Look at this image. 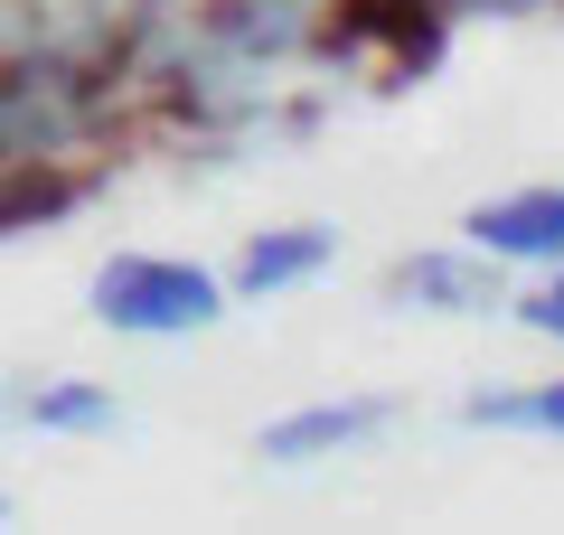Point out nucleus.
<instances>
[{
  "label": "nucleus",
  "instance_id": "nucleus-1",
  "mask_svg": "<svg viewBox=\"0 0 564 535\" xmlns=\"http://www.w3.org/2000/svg\"><path fill=\"white\" fill-rule=\"evenodd\" d=\"M95 310L122 338H188L217 319V282L198 263H161V254H122L95 273Z\"/></svg>",
  "mask_w": 564,
  "mask_h": 535
},
{
  "label": "nucleus",
  "instance_id": "nucleus-2",
  "mask_svg": "<svg viewBox=\"0 0 564 535\" xmlns=\"http://www.w3.org/2000/svg\"><path fill=\"white\" fill-rule=\"evenodd\" d=\"M470 236L508 263H555L564 254V188H527V198H499L470 217Z\"/></svg>",
  "mask_w": 564,
  "mask_h": 535
},
{
  "label": "nucleus",
  "instance_id": "nucleus-3",
  "mask_svg": "<svg viewBox=\"0 0 564 535\" xmlns=\"http://www.w3.org/2000/svg\"><path fill=\"white\" fill-rule=\"evenodd\" d=\"M329 254H339L329 226H282V236H254V244H245V292H292V282H311Z\"/></svg>",
  "mask_w": 564,
  "mask_h": 535
},
{
  "label": "nucleus",
  "instance_id": "nucleus-4",
  "mask_svg": "<svg viewBox=\"0 0 564 535\" xmlns=\"http://www.w3.org/2000/svg\"><path fill=\"white\" fill-rule=\"evenodd\" d=\"M358 433H377V404H311L302 423H273L263 451L273 460H311V451H339V441H358Z\"/></svg>",
  "mask_w": 564,
  "mask_h": 535
},
{
  "label": "nucleus",
  "instance_id": "nucleus-5",
  "mask_svg": "<svg viewBox=\"0 0 564 535\" xmlns=\"http://www.w3.org/2000/svg\"><path fill=\"white\" fill-rule=\"evenodd\" d=\"M29 414L57 423V433H95V423H113V395H104V385H39Z\"/></svg>",
  "mask_w": 564,
  "mask_h": 535
},
{
  "label": "nucleus",
  "instance_id": "nucleus-6",
  "mask_svg": "<svg viewBox=\"0 0 564 535\" xmlns=\"http://www.w3.org/2000/svg\"><path fill=\"white\" fill-rule=\"evenodd\" d=\"M404 292L414 301H489V273H462V254H433V263H414Z\"/></svg>",
  "mask_w": 564,
  "mask_h": 535
},
{
  "label": "nucleus",
  "instance_id": "nucleus-7",
  "mask_svg": "<svg viewBox=\"0 0 564 535\" xmlns=\"http://www.w3.org/2000/svg\"><path fill=\"white\" fill-rule=\"evenodd\" d=\"M480 414H499V423H555V433H564V385H545V395H499V404H480Z\"/></svg>",
  "mask_w": 564,
  "mask_h": 535
},
{
  "label": "nucleus",
  "instance_id": "nucleus-8",
  "mask_svg": "<svg viewBox=\"0 0 564 535\" xmlns=\"http://www.w3.org/2000/svg\"><path fill=\"white\" fill-rule=\"evenodd\" d=\"M527 319H536V329H545V338H564V273H555V282H545V292H536V301H527Z\"/></svg>",
  "mask_w": 564,
  "mask_h": 535
}]
</instances>
